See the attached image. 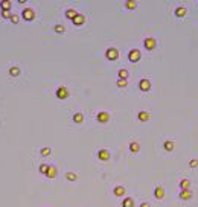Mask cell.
<instances>
[{"instance_id": "1", "label": "cell", "mask_w": 198, "mask_h": 207, "mask_svg": "<svg viewBox=\"0 0 198 207\" xmlns=\"http://www.w3.org/2000/svg\"><path fill=\"white\" fill-rule=\"evenodd\" d=\"M140 58H142V54H140L139 49H131V50L128 52V59H130L131 62H139Z\"/></svg>"}, {"instance_id": "2", "label": "cell", "mask_w": 198, "mask_h": 207, "mask_svg": "<svg viewBox=\"0 0 198 207\" xmlns=\"http://www.w3.org/2000/svg\"><path fill=\"white\" fill-rule=\"evenodd\" d=\"M143 46H145V49H146V50H154V49H155V46H157L155 38H152V37L145 38V40H143Z\"/></svg>"}, {"instance_id": "3", "label": "cell", "mask_w": 198, "mask_h": 207, "mask_svg": "<svg viewBox=\"0 0 198 207\" xmlns=\"http://www.w3.org/2000/svg\"><path fill=\"white\" fill-rule=\"evenodd\" d=\"M21 17H23V20H26V21H32V20L35 18V12H34L31 8H24L23 12H21Z\"/></svg>"}, {"instance_id": "4", "label": "cell", "mask_w": 198, "mask_h": 207, "mask_svg": "<svg viewBox=\"0 0 198 207\" xmlns=\"http://www.w3.org/2000/svg\"><path fill=\"white\" fill-rule=\"evenodd\" d=\"M105 57H107V59H110V61H114V59L119 58V50L114 49V47H110V49H107V52H105Z\"/></svg>"}, {"instance_id": "5", "label": "cell", "mask_w": 198, "mask_h": 207, "mask_svg": "<svg viewBox=\"0 0 198 207\" xmlns=\"http://www.w3.org/2000/svg\"><path fill=\"white\" fill-rule=\"evenodd\" d=\"M192 197H194V192H192V189L180 190V193H178V198H180V200H183V201H188V200H191Z\"/></svg>"}, {"instance_id": "6", "label": "cell", "mask_w": 198, "mask_h": 207, "mask_svg": "<svg viewBox=\"0 0 198 207\" xmlns=\"http://www.w3.org/2000/svg\"><path fill=\"white\" fill-rule=\"evenodd\" d=\"M174 14H175V17H177V18H183V17H186V14H188V8H186V6H177V8H175V11H174Z\"/></svg>"}, {"instance_id": "7", "label": "cell", "mask_w": 198, "mask_h": 207, "mask_svg": "<svg viewBox=\"0 0 198 207\" xmlns=\"http://www.w3.org/2000/svg\"><path fill=\"white\" fill-rule=\"evenodd\" d=\"M67 96H69V90L66 88L64 85H61V87L57 88V98L58 99H66Z\"/></svg>"}, {"instance_id": "8", "label": "cell", "mask_w": 198, "mask_h": 207, "mask_svg": "<svg viewBox=\"0 0 198 207\" xmlns=\"http://www.w3.org/2000/svg\"><path fill=\"white\" fill-rule=\"evenodd\" d=\"M139 88L142 92H149L151 90V81L149 79H140L139 81Z\"/></svg>"}, {"instance_id": "9", "label": "cell", "mask_w": 198, "mask_h": 207, "mask_svg": "<svg viewBox=\"0 0 198 207\" xmlns=\"http://www.w3.org/2000/svg\"><path fill=\"white\" fill-rule=\"evenodd\" d=\"M96 119H98V122H101V123H107V122L110 120V114H108L107 111H99L98 116H96Z\"/></svg>"}, {"instance_id": "10", "label": "cell", "mask_w": 198, "mask_h": 207, "mask_svg": "<svg viewBox=\"0 0 198 207\" xmlns=\"http://www.w3.org/2000/svg\"><path fill=\"white\" fill-rule=\"evenodd\" d=\"M98 159L102 161H107L110 159V151L108 149H99L98 151Z\"/></svg>"}, {"instance_id": "11", "label": "cell", "mask_w": 198, "mask_h": 207, "mask_svg": "<svg viewBox=\"0 0 198 207\" xmlns=\"http://www.w3.org/2000/svg\"><path fill=\"white\" fill-rule=\"evenodd\" d=\"M137 119H139L140 122H148V120L151 119V114H149L148 111H139V113H137Z\"/></svg>"}, {"instance_id": "12", "label": "cell", "mask_w": 198, "mask_h": 207, "mask_svg": "<svg viewBox=\"0 0 198 207\" xmlns=\"http://www.w3.org/2000/svg\"><path fill=\"white\" fill-rule=\"evenodd\" d=\"M154 197L157 200H163V197H165V189H163V186H157L154 189Z\"/></svg>"}, {"instance_id": "13", "label": "cell", "mask_w": 198, "mask_h": 207, "mask_svg": "<svg viewBox=\"0 0 198 207\" xmlns=\"http://www.w3.org/2000/svg\"><path fill=\"white\" fill-rule=\"evenodd\" d=\"M57 174H58L57 167H55L54 164H49V169H47V174H46V177H47V178H55V177H57Z\"/></svg>"}, {"instance_id": "14", "label": "cell", "mask_w": 198, "mask_h": 207, "mask_svg": "<svg viewBox=\"0 0 198 207\" xmlns=\"http://www.w3.org/2000/svg\"><path fill=\"white\" fill-rule=\"evenodd\" d=\"M175 148V143H174V140H165V143H163V149L171 152V151H174Z\"/></svg>"}, {"instance_id": "15", "label": "cell", "mask_w": 198, "mask_h": 207, "mask_svg": "<svg viewBox=\"0 0 198 207\" xmlns=\"http://www.w3.org/2000/svg\"><path fill=\"white\" fill-rule=\"evenodd\" d=\"M72 21H73V24H75V26H82V24L85 23V17H84L82 14H78V15H76Z\"/></svg>"}, {"instance_id": "16", "label": "cell", "mask_w": 198, "mask_h": 207, "mask_svg": "<svg viewBox=\"0 0 198 207\" xmlns=\"http://www.w3.org/2000/svg\"><path fill=\"white\" fill-rule=\"evenodd\" d=\"M113 192H114V195H116V197H124L125 193H127V189H125L124 186H116Z\"/></svg>"}, {"instance_id": "17", "label": "cell", "mask_w": 198, "mask_h": 207, "mask_svg": "<svg viewBox=\"0 0 198 207\" xmlns=\"http://www.w3.org/2000/svg\"><path fill=\"white\" fill-rule=\"evenodd\" d=\"M130 151L133 154H137L140 151V143H139V142H131V143H130Z\"/></svg>"}, {"instance_id": "18", "label": "cell", "mask_w": 198, "mask_h": 207, "mask_svg": "<svg viewBox=\"0 0 198 207\" xmlns=\"http://www.w3.org/2000/svg\"><path fill=\"white\" fill-rule=\"evenodd\" d=\"M186 189H191V181L188 178H183L180 181V190H186Z\"/></svg>"}, {"instance_id": "19", "label": "cell", "mask_w": 198, "mask_h": 207, "mask_svg": "<svg viewBox=\"0 0 198 207\" xmlns=\"http://www.w3.org/2000/svg\"><path fill=\"white\" fill-rule=\"evenodd\" d=\"M122 207H134V200L131 198V197L124 198V201H122Z\"/></svg>"}, {"instance_id": "20", "label": "cell", "mask_w": 198, "mask_h": 207, "mask_svg": "<svg viewBox=\"0 0 198 207\" xmlns=\"http://www.w3.org/2000/svg\"><path fill=\"white\" fill-rule=\"evenodd\" d=\"M117 76H119V79H127V81H128L130 73H128V70H127V69H121V70L117 72Z\"/></svg>"}, {"instance_id": "21", "label": "cell", "mask_w": 198, "mask_h": 207, "mask_svg": "<svg viewBox=\"0 0 198 207\" xmlns=\"http://www.w3.org/2000/svg\"><path fill=\"white\" fill-rule=\"evenodd\" d=\"M76 15H78V12L75 9H67L66 11V18H69V20H73Z\"/></svg>"}, {"instance_id": "22", "label": "cell", "mask_w": 198, "mask_h": 207, "mask_svg": "<svg viewBox=\"0 0 198 207\" xmlns=\"http://www.w3.org/2000/svg\"><path fill=\"white\" fill-rule=\"evenodd\" d=\"M82 120H84L82 113H75V114H73V122H75V123H81Z\"/></svg>"}, {"instance_id": "23", "label": "cell", "mask_w": 198, "mask_h": 207, "mask_svg": "<svg viewBox=\"0 0 198 207\" xmlns=\"http://www.w3.org/2000/svg\"><path fill=\"white\" fill-rule=\"evenodd\" d=\"M54 31H55L57 34H64V32H66V28H64L63 24H55V26H54Z\"/></svg>"}, {"instance_id": "24", "label": "cell", "mask_w": 198, "mask_h": 207, "mask_svg": "<svg viewBox=\"0 0 198 207\" xmlns=\"http://www.w3.org/2000/svg\"><path fill=\"white\" fill-rule=\"evenodd\" d=\"M66 178H67L69 181H76L78 180V175L75 172H67V174H66Z\"/></svg>"}, {"instance_id": "25", "label": "cell", "mask_w": 198, "mask_h": 207, "mask_svg": "<svg viewBox=\"0 0 198 207\" xmlns=\"http://www.w3.org/2000/svg\"><path fill=\"white\" fill-rule=\"evenodd\" d=\"M0 6H2V9H5V11H9V8H11V2L9 0H3V2H0Z\"/></svg>"}, {"instance_id": "26", "label": "cell", "mask_w": 198, "mask_h": 207, "mask_svg": "<svg viewBox=\"0 0 198 207\" xmlns=\"http://www.w3.org/2000/svg\"><path fill=\"white\" fill-rule=\"evenodd\" d=\"M50 152H52L50 148H41V149H40V154H41L43 157H47V155H50Z\"/></svg>"}, {"instance_id": "27", "label": "cell", "mask_w": 198, "mask_h": 207, "mask_svg": "<svg viewBox=\"0 0 198 207\" xmlns=\"http://www.w3.org/2000/svg\"><path fill=\"white\" fill-rule=\"evenodd\" d=\"M47 169H49V164H46V163H41V164H40V172H41V174H47Z\"/></svg>"}, {"instance_id": "28", "label": "cell", "mask_w": 198, "mask_h": 207, "mask_svg": "<svg viewBox=\"0 0 198 207\" xmlns=\"http://www.w3.org/2000/svg\"><path fill=\"white\" fill-rule=\"evenodd\" d=\"M18 73H20V69L18 67H11L9 69V75L11 76H18Z\"/></svg>"}, {"instance_id": "29", "label": "cell", "mask_w": 198, "mask_h": 207, "mask_svg": "<svg viewBox=\"0 0 198 207\" xmlns=\"http://www.w3.org/2000/svg\"><path fill=\"white\" fill-rule=\"evenodd\" d=\"M125 6H127V9H136L137 3L136 2H125Z\"/></svg>"}, {"instance_id": "30", "label": "cell", "mask_w": 198, "mask_h": 207, "mask_svg": "<svg viewBox=\"0 0 198 207\" xmlns=\"http://www.w3.org/2000/svg\"><path fill=\"white\" fill-rule=\"evenodd\" d=\"M127 84H128L127 79H117V82H116L117 87H127Z\"/></svg>"}, {"instance_id": "31", "label": "cell", "mask_w": 198, "mask_h": 207, "mask_svg": "<svg viewBox=\"0 0 198 207\" xmlns=\"http://www.w3.org/2000/svg\"><path fill=\"white\" fill-rule=\"evenodd\" d=\"M2 17H3V18H11V12H9V11L2 9Z\"/></svg>"}, {"instance_id": "32", "label": "cell", "mask_w": 198, "mask_h": 207, "mask_svg": "<svg viewBox=\"0 0 198 207\" xmlns=\"http://www.w3.org/2000/svg\"><path fill=\"white\" fill-rule=\"evenodd\" d=\"M9 20H11V23H14V24H15V23H18V21H20V17H18V15H11V18H9Z\"/></svg>"}, {"instance_id": "33", "label": "cell", "mask_w": 198, "mask_h": 207, "mask_svg": "<svg viewBox=\"0 0 198 207\" xmlns=\"http://www.w3.org/2000/svg\"><path fill=\"white\" fill-rule=\"evenodd\" d=\"M189 166H191V167H198V160H197V159L191 160V161H189Z\"/></svg>"}, {"instance_id": "34", "label": "cell", "mask_w": 198, "mask_h": 207, "mask_svg": "<svg viewBox=\"0 0 198 207\" xmlns=\"http://www.w3.org/2000/svg\"><path fill=\"white\" fill-rule=\"evenodd\" d=\"M140 207H151V206H149V203H142Z\"/></svg>"}]
</instances>
